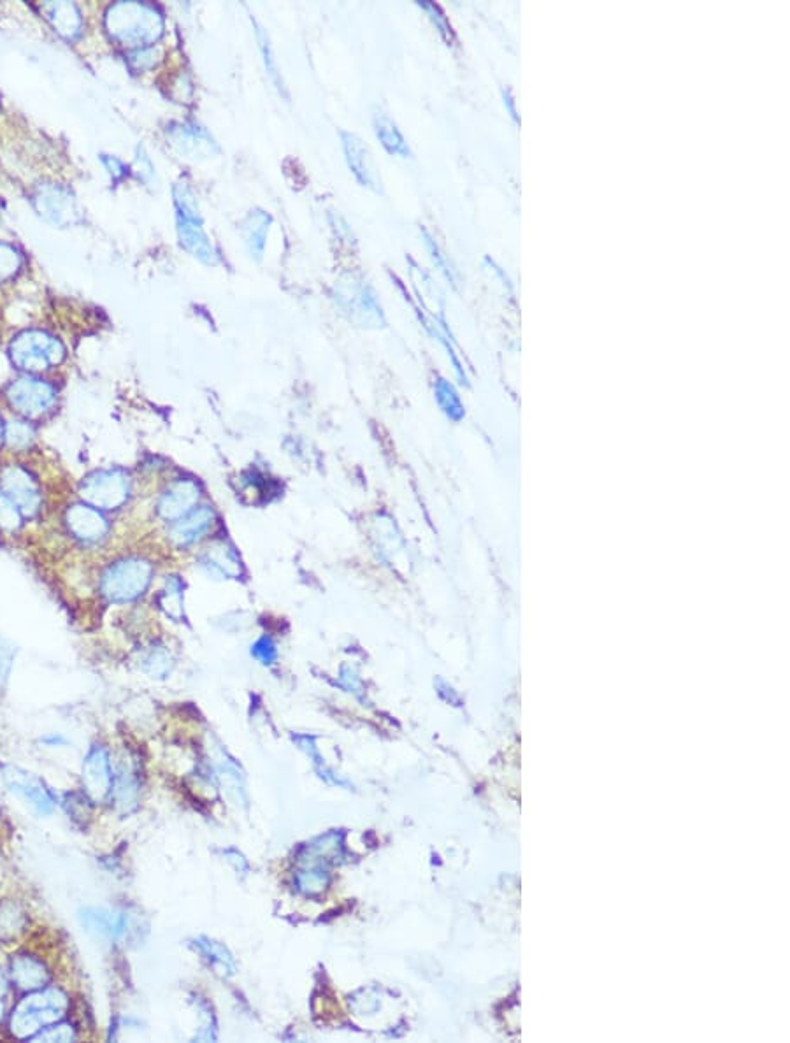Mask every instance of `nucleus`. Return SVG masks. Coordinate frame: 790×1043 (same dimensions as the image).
<instances>
[{
    "label": "nucleus",
    "instance_id": "nucleus-1",
    "mask_svg": "<svg viewBox=\"0 0 790 1043\" xmlns=\"http://www.w3.org/2000/svg\"><path fill=\"white\" fill-rule=\"evenodd\" d=\"M345 857L343 833L331 831L302 847L295 861L294 880L304 896H320L331 884L332 866Z\"/></svg>",
    "mask_w": 790,
    "mask_h": 1043
},
{
    "label": "nucleus",
    "instance_id": "nucleus-2",
    "mask_svg": "<svg viewBox=\"0 0 790 1043\" xmlns=\"http://www.w3.org/2000/svg\"><path fill=\"white\" fill-rule=\"evenodd\" d=\"M106 30L120 46L143 50L164 34V16L151 4L118 2L106 13Z\"/></svg>",
    "mask_w": 790,
    "mask_h": 1043
},
{
    "label": "nucleus",
    "instance_id": "nucleus-3",
    "mask_svg": "<svg viewBox=\"0 0 790 1043\" xmlns=\"http://www.w3.org/2000/svg\"><path fill=\"white\" fill-rule=\"evenodd\" d=\"M2 403L13 417L43 424L60 406V389L46 376L20 375L4 383L0 390Z\"/></svg>",
    "mask_w": 790,
    "mask_h": 1043
},
{
    "label": "nucleus",
    "instance_id": "nucleus-4",
    "mask_svg": "<svg viewBox=\"0 0 790 1043\" xmlns=\"http://www.w3.org/2000/svg\"><path fill=\"white\" fill-rule=\"evenodd\" d=\"M67 357L64 343L43 329H27L11 339L8 359L23 375L44 376Z\"/></svg>",
    "mask_w": 790,
    "mask_h": 1043
},
{
    "label": "nucleus",
    "instance_id": "nucleus-5",
    "mask_svg": "<svg viewBox=\"0 0 790 1043\" xmlns=\"http://www.w3.org/2000/svg\"><path fill=\"white\" fill-rule=\"evenodd\" d=\"M331 297L352 324L373 329L385 325L378 294L362 274H341L332 287Z\"/></svg>",
    "mask_w": 790,
    "mask_h": 1043
},
{
    "label": "nucleus",
    "instance_id": "nucleus-6",
    "mask_svg": "<svg viewBox=\"0 0 790 1043\" xmlns=\"http://www.w3.org/2000/svg\"><path fill=\"white\" fill-rule=\"evenodd\" d=\"M153 564L144 557H123L111 562L99 576V592L113 605L141 598L153 580Z\"/></svg>",
    "mask_w": 790,
    "mask_h": 1043
},
{
    "label": "nucleus",
    "instance_id": "nucleus-7",
    "mask_svg": "<svg viewBox=\"0 0 790 1043\" xmlns=\"http://www.w3.org/2000/svg\"><path fill=\"white\" fill-rule=\"evenodd\" d=\"M174 206L181 246L192 253L195 259L208 266H216L220 262V253L204 231L199 202L187 183H178L174 187Z\"/></svg>",
    "mask_w": 790,
    "mask_h": 1043
},
{
    "label": "nucleus",
    "instance_id": "nucleus-8",
    "mask_svg": "<svg viewBox=\"0 0 790 1043\" xmlns=\"http://www.w3.org/2000/svg\"><path fill=\"white\" fill-rule=\"evenodd\" d=\"M69 1001L58 989H39L18 1003L11 1015V1029L18 1038H34L55 1022L62 1021Z\"/></svg>",
    "mask_w": 790,
    "mask_h": 1043
},
{
    "label": "nucleus",
    "instance_id": "nucleus-9",
    "mask_svg": "<svg viewBox=\"0 0 790 1043\" xmlns=\"http://www.w3.org/2000/svg\"><path fill=\"white\" fill-rule=\"evenodd\" d=\"M0 492L22 510L27 522L43 515L46 506L43 482L22 459L9 457V461L0 464Z\"/></svg>",
    "mask_w": 790,
    "mask_h": 1043
},
{
    "label": "nucleus",
    "instance_id": "nucleus-10",
    "mask_svg": "<svg viewBox=\"0 0 790 1043\" xmlns=\"http://www.w3.org/2000/svg\"><path fill=\"white\" fill-rule=\"evenodd\" d=\"M130 494L132 482L123 469H97L83 476L78 485L79 499L104 513L120 510L129 501Z\"/></svg>",
    "mask_w": 790,
    "mask_h": 1043
},
{
    "label": "nucleus",
    "instance_id": "nucleus-11",
    "mask_svg": "<svg viewBox=\"0 0 790 1043\" xmlns=\"http://www.w3.org/2000/svg\"><path fill=\"white\" fill-rule=\"evenodd\" d=\"M65 533L83 547H95L108 538L109 520L106 513L97 510L81 499L65 506L62 515Z\"/></svg>",
    "mask_w": 790,
    "mask_h": 1043
},
{
    "label": "nucleus",
    "instance_id": "nucleus-12",
    "mask_svg": "<svg viewBox=\"0 0 790 1043\" xmlns=\"http://www.w3.org/2000/svg\"><path fill=\"white\" fill-rule=\"evenodd\" d=\"M4 780L8 784L9 791L13 792L16 798L22 799L25 805L30 806L32 810H36L41 815L51 813V810L57 805L53 794L44 785L43 780L30 771L9 766L4 770Z\"/></svg>",
    "mask_w": 790,
    "mask_h": 1043
},
{
    "label": "nucleus",
    "instance_id": "nucleus-13",
    "mask_svg": "<svg viewBox=\"0 0 790 1043\" xmlns=\"http://www.w3.org/2000/svg\"><path fill=\"white\" fill-rule=\"evenodd\" d=\"M167 137L174 148L181 155H187L188 159H209L220 152L213 136L197 123H171L167 127Z\"/></svg>",
    "mask_w": 790,
    "mask_h": 1043
},
{
    "label": "nucleus",
    "instance_id": "nucleus-14",
    "mask_svg": "<svg viewBox=\"0 0 790 1043\" xmlns=\"http://www.w3.org/2000/svg\"><path fill=\"white\" fill-rule=\"evenodd\" d=\"M339 137H341L346 162H348V167H350L353 176L357 178L362 187L381 194L383 187H381L380 174H378V169L374 166L373 157H371V152H369L366 143L357 134L346 132V130H341Z\"/></svg>",
    "mask_w": 790,
    "mask_h": 1043
},
{
    "label": "nucleus",
    "instance_id": "nucleus-15",
    "mask_svg": "<svg viewBox=\"0 0 790 1043\" xmlns=\"http://www.w3.org/2000/svg\"><path fill=\"white\" fill-rule=\"evenodd\" d=\"M81 926L99 940L118 942L125 940L134 931L130 915L108 908H85L79 915Z\"/></svg>",
    "mask_w": 790,
    "mask_h": 1043
},
{
    "label": "nucleus",
    "instance_id": "nucleus-16",
    "mask_svg": "<svg viewBox=\"0 0 790 1043\" xmlns=\"http://www.w3.org/2000/svg\"><path fill=\"white\" fill-rule=\"evenodd\" d=\"M201 489L192 480H176L158 497L157 513L167 524H173L195 510Z\"/></svg>",
    "mask_w": 790,
    "mask_h": 1043
},
{
    "label": "nucleus",
    "instance_id": "nucleus-17",
    "mask_svg": "<svg viewBox=\"0 0 790 1043\" xmlns=\"http://www.w3.org/2000/svg\"><path fill=\"white\" fill-rule=\"evenodd\" d=\"M83 784L87 796L94 801H102L108 798L113 784V771L109 752L104 747H94L88 752L85 764H83Z\"/></svg>",
    "mask_w": 790,
    "mask_h": 1043
},
{
    "label": "nucleus",
    "instance_id": "nucleus-18",
    "mask_svg": "<svg viewBox=\"0 0 790 1043\" xmlns=\"http://www.w3.org/2000/svg\"><path fill=\"white\" fill-rule=\"evenodd\" d=\"M215 522V515L209 508H195L185 517L169 524V540L176 547H190L201 541Z\"/></svg>",
    "mask_w": 790,
    "mask_h": 1043
},
{
    "label": "nucleus",
    "instance_id": "nucleus-19",
    "mask_svg": "<svg viewBox=\"0 0 790 1043\" xmlns=\"http://www.w3.org/2000/svg\"><path fill=\"white\" fill-rule=\"evenodd\" d=\"M39 441V425L25 418L11 417L4 429V450L11 459H23L34 452Z\"/></svg>",
    "mask_w": 790,
    "mask_h": 1043
},
{
    "label": "nucleus",
    "instance_id": "nucleus-20",
    "mask_svg": "<svg viewBox=\"0 0 790 1043\" xmlns=\"http://www.w3.org/2000/svg\"><path fill=\"white\" fill-rule=\"evenodd\" d=\"M11 979L15 982L16 987L34 993V991L46 987L50 980V973L46 970L43 961H39L37 957L20 954V956L13 957V961H11Z\"/></svg>",
    "mask_w": 790,
    "mask_h": 1043
},
{
    "label": "nucleus",
    "instance_id": "nucleus-21",
    "mask_svg": "<svg viewBox=\"0 0 790 1043\" xmlns=\"http://www.w3.org/2000/svg\"><path fill=\"white\" fill-rule=\"evenodd\" d=\"M271 223H273V216L266 213V211H262V209H252L241 222V236H243V241H245L246 250L250 253V257L253 260H257V262H260L262 257H264L267 232H269Z\"/></svg>",
    "mask_w": 790,
    "mask_h": 1043
},
{
    "label": "nucleus",
    "instance_id": "nucleus-22",
    "mask_svg": "<svg viewBox=\"0 0 790 1043\" xmlns=\"http://www.w3.org/2000/svg\"><path fill=\"white\" fill-rule=\"evenodd\" d=\"M139 791H141V784H139L136 771L132 770L130 766L122 764L116 771V775H113V784H111V792H109L116 810L120 813L134 812L139 803Z\"/></svg>",
    "mask_w": 790,
    "mask_h": 1043
},
{
    "label": "nucleus",
    "instance_id": "nucleus-23",
    "mask_svg": "<svg viewBox=\"0 0 790 1043\" xmlns=\"http://www.w3.org/2000/svg\"><path fill=\"white\" fill-rule=\"evenodd\" d=\"M373 127L374 134L378 137L381 146L387 150L390 155H397V157H403V159H410L411 150L410 144L404 139L403 132L397 127V123L390 118V116L376 109L373 115Z\"/></svg>",
    "mask_w": 790,
    "mask_h": 1043
},
{
    "label": "nucleus",
    "instance_id": "nucleus-24",
    "mask_svg": "<svg viewBox=\"0 0 790 1043\" xmlns=\"http://www.w3.org/2000/svg\"><path fill=\"white\" fill-rule=\"evenodd\" d=\"M190 947L199 952L204 961H208L211 964V968L215 970L218 975L222 977H232L236 975L237 966L236 959L230 954L229 949L222 945L220 942L211 940L208 936H199L190 942Z\"/></svg>",
    "mask_w": 790,
    "mask_h": 1043
},
{
    "label": "nucleus",
    "instance_id": "nucleus-25",
    "mask_svg": "<svg viewBox=\"0 0 790 1043\" xmlns=\"http://www.w3.org/2000/svg\"><path fill=\"white\" fill-rule=\"evenodd\" d=\"M199 562H201L202 568L208 569L209 573H213V575L236 578L241 573L239 559L223 543H218V545H213V547L209 548L208 552L202 555Z\"/></svg>",
    "mask_w": 790,
    "mask_h": 1043
},
{
    "label": "nucleus",
    "instance_id": "nucleus-26",
    "mask_svg": "<svg viewBox=\"0 0 790 1043\" xmlns=\"http://www.w3.org/2000/svg\"><path fill=\"white\" fill-rule=\"evenodd\" d=\"M292 740H294L295 745H297V747H299V749H301L302 752L311 759V763H313V768H315L316 773H318V777L322 778L324 782L331 785H338V787H345V789H352V784H350V782H346L345 778L336 775V773L325 764L324 759L320 756V752H318V747H316L315 738H313V736H309V734H294Z\"/></svg>",
    "mask_w": 790,
    "mask_h": 1043
},
{
    "label": "nucleus",
    "instance_id": "nucleus-27",
    "mask_svg": "<svg viewBox=\"0 0 790 1043\" xmlns=\"http://www.w3.org/2000/svg\"><path fill=\"white\" fill-rule=\"evenodd\" d=\"M36 202L41 215H44V218L50 222L62 223L67 218H71V195H65L58 188L44 190L37 195Z\"/></svg>",
    "mask_w": 790,
    "mask_h": 1043
},
{
    "label": "nucleus",
    "instance_id": "nucleus-28",
    "mask_svg": "<svg viewBox=\"0 0 790 1043\" xmlns=\"http://www.w3.org/2000/svg\"><path fill=\"white\" fill-rule=\"evenodd\" d=\"M253 27H255V39H257V46H259L260 57H262V62H264V67H266L267 76H269V80L273 83L274 88H276L285 99H288L287 87H285V83H283L280 69H278V62H276V58H274L273 46H271L269 34H267V30L264 29L257 20H253Z\"/></svg>",
    "mask_w": 790,
    "mask_h": 1043
},
{
    "label": "nucleus",
    "instance_id": "nucleus-29",
    "mask_svg": "<svg viewBox=\"0 0 790 1043\" xmlns=\"http://www.w3.org/2000/svg\"><path fill=\"white\" fill-rule=\"evenodd\" d=\"M158 608L166 613L169 619L183 620L185 606H183V582L178 576H169L164 589L160 590L157 598Z\"/></svg>",
    "mask_w": 790,
    "mask_h": 1043
},
{
    "label": "nucleus",
    "instance_id": "nucleus-30",
    "mask_svg": "<svg viewBox=\"0 0 790 1043\" xmlns=\"http://www.w3.org/2000/svg\"><path fill=\"white\" fill-rule=\"evenodd\" d=\"M46 13L53 27L65 37H76L81 29V18L78 9L72 4H50L46 6Z\"/></svg>",
    "mask_w": 790,
    "mask_h": 1043
},
{
    "label": "nucleus",
    "instance_id": "nucleus-31",
    "mask_svg": "<svg viewBox=\"0 0 790 1043\" xmlns=\"http://www.w3.org/2000/svg\"><path fill=\"white\" fill-rule=\"evenodd\" d=\"M173 657L164 647H151L141 655V669L151 678H166L173 671Z\"/></svg>",
    "mask_w": 790,
    "mask_h": 1043
},
{
    "label": "nucleus",
    "instance_id": "nucleus-32",
    "mask_svg": "<svg viewBox=\"0 0 790 1043\" xmlns=\"http://www.w3.org/2000/svg\"><path fill=\"white\" fill-rule=\"evenodd\" d=\"M420 234H422V241H424L425 248H427L429 257H431L432 262H434L436 269H438L439 273L445 276L448 283H452L453 288H459V273H457V269L453 267L450 259L446 257L445 252L441 250V246L434 241V238H432L431 234L425 231V229H420Z\"/></svg>",
    "mask_w": 790,
    "mask_h": 1043
},
{
    "label": "nucleus",
    "instance_id": "nucleus-33",
    "mask_svg": "<svg viewBox=\"0 0 790 1043\" xmlns=\"http://www.w3.org/2000/svg\"><path fill=\"white\" fill-rule=\"evenodd\" d=\"M27 524L22 510L6 494L0 492V533L15 536Z\"/></svg>",
    "mask_w": 790,
    "mask_h": 1043
},
{
    "label": "nucleus",
    "instance_id": "nucleus-34",
    "mask_svg": "<svg viewBox=\"0 0 790 1043\" xmlns=\"http://www.w3.org/2000/svg\"><path fill=\"white\" fill-rule=\"evenodd\" d=\"M417 6L431 18V22L438 29L439 36L445 39V43L448 46H452L455 43V32H453L452 23L448 22V16L443 13L441 6H438L436 2H429V0H420V2H417Z\"/></svg>",
    "mask_w": 790,
    "mask_h": 1043
},
{
    "label": "nucleus",
    "instance_id": "nucleus-35",
    "mask_svg": "<svg viewBox=\"0 0 790 1043\" xmlns=\"http://www.w3.org/2000/svg\"><path fill=\"white\" fill-rule=\"evenodd\" d=\"M22 266V255L11 245L0 243V281L8 280Z\"/></svg>",
    "mask_w": 790,
    "mask_h": 1043
},
{
    "label": "nucleus",
    "instance_id": "nucleus-36",
    "mask_svg": "<svg viewBox=\"0 0 790 1043\" xmlns=\"http://www.w3.org/2000/svg\"><path fill=\"white\" fill-rule=\"evenodd\" d=\"M74 1029L69 1024H51L48 1028H44L43 1031H39L34 1040H44V1042H71L74 1040Z\"/></svg>",
    "mask_w": 790,
    "mask_h": 1043
},
{
    "label": "nucleus",
    "instance_id": "nucleus-37",
    "mask_svg": "<svg viewBox=\"0 0 790 1043\" xmlns=\"http://www.w3.org/2000/svg\"><path fill=\"white\" fill-rule=\"evenodd\" d=\"M252 655L257 661L262 662L264 666H271L278 659V648H276L271 638L264 636V638H260L259 641L253 643Z\"/></svg>",
    "mask_w": 790,
    "mask_h": 1043
},
{
    "label": "nucleus",
    "instance_id": "nucleus-38",
    "mask_svg": "<svg viewBox=\"0 0 790 1043\" xmlns=\"http://www.w3.org/2000/svg\"><path fill=\"white\" fill-rule=\"evenodd\" d=\"M87 798H85V796H79V794H72V796H69V801L65 803V810H67V813L71 815L72 819H76V821H85V817L90 815V806L85 805V803H87Z\"/></svg>",
    "mask_w": 790,
    "mask_h": 1043
},
{
    "label": "nucleus",
    "instance_id": "nucleus-39",
    "mask_svg": "<svg viewBox=\"0 0 790 1043\" xmlns=\"http://www.w3.org/2000/svg\"><path fill=\"white\" fill-rule=\"evenodd\" d=\"M129 58L130 65H132L136 71H144V69H150V67L155 65V50H153V48L134 50Z\"/></svg>",
    "mask_w": 790,
    "mask_h": 1043
},
{
    "label": "nucleus",
    "instance_id": "nucleus-40",
    "mask_svg": "<svg viewBox=\"0 0 790 1043\" xmlns=\"http://www.w3.org/2000/svg\"><path fill=\"white\" fill-rule=\"evenodd\" d=\"M13 659H15L13 648L9 647L6 641L0 640V687L8 680L9 671H11V666H13Z\"/></svg>",
    "mask_w": 790,
    "mask_h": 1043
},
{
    "label": "nucleus",
    "instance_id": "nucleus-41",
    "mask_svg": "<svg viewBox=\"0 0 790 1043\" xmlns=\"http://www.w3.org/2000/svg\"><path fill=\"white\" fill-rule=\"evenodd\" d=\"M223 857H225V861H227V863L232 864V866H234V870H236L237 873H241V875H248V871H250V864H248V861H246L245 856H243V854H241L239 850L225 849L223 850Z\"/></svg>",
    "mask_w": 790,
    "mask_h": 1043
},
{
    "label": "nucleus",
    "instance_id": "nucleus-42",
    "mask_svg": "<svg viewBox=\"0 0 790 1043\" xmlns=\"http://www.w3.org/2000/svg\"><path fill=\"white\" fill-rule=\"evenodd\" d=\"M102 162H104V166L108 167L109 173H111V176H113L115 180H120V178H123L125 174L129 173L122 160L115 159V157L104 155Z\"/></svg>",
    "mask_w": 790,
    "mask_h": 1043
},
{
    "label": "nucleus",
    "instance_id": "nucleus-43",
    "mask_svg": "<svg viewBox=\"0 0 790 1043\" xmlns=\"http://www.w3.org/2000/svg\"><path fill=\"white\" fill-rule=\"evenodd\" d=\"M341 678H343V685H345L348 691L360 696V692H362V684H360L359 677L353 673L352 669L343 668V677Z\"/></svg>",
    "mask_w": 790,
    "mask_h": 1043
},
{
    "label": "nucleus",
    "instance_id": "nucleus-44",
    "mask_svg": "<svg viewBox=\"0 0 790 1043\" xmlns=\"http://www.w3.org/2000/svg\"><path fill=\"white\" fill-rule=\"evenodd\" d=\"M503 99L504 106H506V109H508V113H510L511 118L515 120V123H520V116H518L517 111V101H515V95H513V90H511L510 87L503 88Z\"/></svg>",
    "mask_w": 790,
    "mask_h": 1043
},
{
    "label": "nucleus",
    "instance_id": "nucleus-45",
    "mask_svg": "<svg viewBox=\"0 0 790 1043\" xmlns=\"http://www.w3.org/2000/svg\"><path fill=\"white\" fill-rule=\"evenodd\" d=\"M41 741H43L46 747H57V745H65V743H67L62 736H46V738Z\"/></svg>",
    "mask_w": 790,
    "mask_h": 1043
},
{
    "label": "nucleus",
    "instance_id": "nucleus-46",
    "mask_svg": "<svg viewBox=\"0 0 790 1043\" xmlns=\"http://www.w3.org/2000/svg\"><path fill=\"white\" fill-rule=\"evenodd\" d=\"M4 996H6V980H4V975L0 973V1019H2V1014H4Z\"/></svg>",
    "mask_w": 790,
    "mask_h": 1043
},
{
    "label": "nucleus",
    "instance_id": "nucleus-47",
    "mask_svg": "<svg viewBox=\"0 0 790 1043\" xmlns=\"http://www.w3.org/2000/svg\"><path fill=\"white\" fill-rule=\"evenodd\" d=\"M6 420H8V418L4 417V413L0 411V454H2V450H4V429H6Z\"/></svg>",
    "mask_w": 790,
    "mask_h": 1043
}]
</instances>
